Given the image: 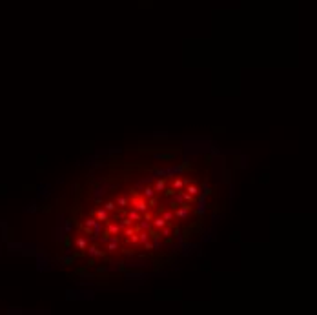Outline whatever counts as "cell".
<instances>
[{"instance_id":"19","label":"cell","mask_w":317,"mask_h":315,"mask_svg":"<svg viewBox=\"0 0 317 315\" xmlns=\"http://www.w3.org/2000/svg\"><path fill=\"white\" fill-rule=\"evenodd\" d=\"M173 217H175V213H173L171 210H164V211H162V219H164L166 222H170V220H171Z\"/></svg>"},{"instance_id":"31","label":"cell","mask_w":317,"mask_h":315,"mask_svg":"<svg viewBox=\"0 0 317 315\" xmlns=\"http://www.w3.org/2000/svg\"><path fill=\"white\" fill-rule=\"evenodd\" d=\"M142 219L151 222V220H153V215H151V213H150V210H148V211H144V213H142Z\"/></svg>"},{"instance_id":"32","label":"cell","mask_w":317,"mask_h":315,"mask_svg":"<svg viewBox=\"0 0 317 315\" xmlns=\"http://www.w3.org/2000/svg\"><path fill=\"white\" fill-rule=\"evenodd\" d=\"M142 246H144L146 250H155V246H153V240H148V242H144Z\"/></svg>"},{"instance_id":"2","label":"cell","mask_w":317,"mask_h":315,"mask_svg":"<svg viewBox=\"0 0 317 315\" xmlns=\"http://www.w3.org/2000/svg\"><path fill=\"white\" fill-rule=\"evenodd\" d=\"M124 279L126 280H144V279H148V275L139 272V270H126L124 272Z\"/></svg>"},{"instance_id":"23","label":"cell","mask_w":317,"mask_h":315,"mask_svg":"<svg viewBox=\"0 0 317 315\" xmlns=\"http://www.w3.org/2000/svg\"><path fill=\"white\" fill-rule=\"evenodd\" d=\"M128 204H130V200H128L126 197H119V198H117V206H120V208H126Z\"/></svg>"},{"instance_id":"26","label":"cell","mask_w":317,"mask_h":315,"mask_svg":"<svg viewBox=\"0 0 317 315\" xmlns=\"http://www.w3.org/2000/svg\"><path fill=\"white\" fill-rule=\"evenodd\" d=\"M130 242H131V244H140V242H139V233H137V231L130 237Z\"/></svg>"},{"instance_id":"22","label":"cell","mask_w":317,"mask_h":315,"mask_svg":"<svg viewBox=\"0 0 317 315\" xmlns=\"http://www.w3.org/2000/svg\"><path fill=\"white\" fill-rule=\"evenodd\" d=\"M162 193H164V195H166V197H173V195H175V193H177V190H175V188H173V186H171V188H170V186H166V190H164V191H162Z\"/></svg>"},{"instance_id":"6","label":"cell","mask_w":317,"mask_h":315,"mask_svg":"<svg viewBox=\"0 0 317 315\" xmlns=\"http://www.w3.org/2000/svg\"><path fill=\"white\" fill-rule=\"evenodd\" d=\"M184 191H186V193H190V195H193V197H197L199 193H200L199 186H197V184H193V182H188V184L184 186Z\"/></svg>"},{"instance_id":"11","label":"cell","mask_w":317,"mask_h":315,"mask_svg":"<svg viewBox=\"0 0 317 315\" xmlns=\"http://www.w3.org/2000/svg\"><path fill=\"white\" fill-rule=\"evenodd\" d=\"M75 246H77L79 250H82V252H84V250H88V246H89V244H88V239H84V237L77 239V240H75Z\"/></svg>"},{"instance_id":"5","label":"cell","mask_w":317,"mask_h":315,"mask_svg":"<svg viewBox=\"0 0 317 315\" xmlns=\"http://www.w3.org/2000/svg\"><path fill=\"white\" fill-rule=\"evenodd\" d=\"M190 168H191V164H190L188 160H184L182 164H179V166H173V168H171V171H173V175H180V173L188 171Z\"/></svg>"},{"instance_id":"12","label":"cell","mask_w":317,"mask_h":315,"mask_svg":"<svg viewBox=\"0 0 317 315\" xmlns=\"http://www.w3.org/2000/svg\"><path fill=\"white\" fill-rule=\"evenodd\" d=\"M128 217H130L133 222H139L140 219H142V213H140V211H137V210L133 208V210H130V211H128Z\"/></svg>"},{"instance_id":"33","label":"cell","mask_w":317,"mask_h":315,"mask_svg":"<svg viewBox=\"0 0 317 315\" xmlns=\"http://www.w3.org/2000/svg\"><path fill=\"white\" fill-rule=\"evenodd\" d=\"M69 246H71V240H69V237H64V248H66V250H69Z\"/></svg>"},{"instance_id":"3","label":"cell","mask_w":317,"mask_h":315,"mask_svg":"<svg viewBox=\"0 0 317 315\" xmlns=\"http://www.w3.org/2000/svg\"><path fill=\"white\" fill-rule=\"evenodd\" d=\"M91 217H95L99 222H109V211H106V210H102V208H99V210H91Z\"/></svg>"},{"instance_id":"18","label":"cell","mask_w":317,"mask_h":315,"mask_svg":"<svg viewBox=\"0 0 317 315\" xmlns=\"http://www.w3.org/2000/svg\"><path fill=\"white\" fill-rule=\"evenodd\" d=\"M106 244H108V252H109V253L117 252V248H119V242H115V240H108Z\"/></svg>"},{"instance_id":"4","label":"cell","mask_w":317,"mask_h":315,"mask_svg":"<svg viewBox=\"0 0 317 315\" xmlns=\"http://www.w3.org/2000/svg\"><path fill=\"white\" fill-rule=\"evenodd\" d=\"M77 275L82 277V279H86V280H97V279H100V275H97L95 272L89 273L88 268H77Z\"/></svg>"},{"instance_id":"29","label":"cell","mask_w":317,"mask_h":315,"mask_svg":"<svg viewBox=\"0 0 317 315\" xmlns=\"http://www.w3.org/2000/svg\"><path fill=\"white\" fill-rule=\"evenodd\" d=\"M151 173H153V177H162V175H166V170H153Z\"/></svg>"},{"instance_id":"30","label":"cell","mask_w":317,"mask_h":315,"mask_svg":"<svg viewBox=\"0 0 317 315\" xmlns=\"http://www.w3.org/2000/svg\"><path fill=\"white\" fill-rule=\"evenodd\" d=\"M117 270H119L120 273H124L128 268H126V262H117Z\"/></svg>"},{"instance_id":"25","label":"cell","mask_w":317,"mask_h":315,"mask_svg":"<svg viewBox=\"0 0 317 315\" xmlns=\"http://www.w3.org/2000/svg\"><path fill=\"white\" fill-rule=\"evenodd\" d=\"M157 204H158V202H157V198H155V197L148 198V206H150V208H157Z\"/></svg>"},{"instance_id":"13","label":"cell","mask_w":317,"mask_h":315,"mask_svg":"<svg viewBox=\"0 0 317 315\" xmlns=\"http://www.w3.org/2000/svg\"><path fill=\"white\" fill-rule=\"evenodd\" d=\"M95 273H97V275H104L106 279H108L109 268H108V266H104V264H102V266H97V264H95Z\"/></svg>"},{"instance_id":"9","label":"cell","mask_w":317,"mask_h":315,"mask_svg":"<svg viewBox=\"0 0 317 315\" xmlns=\"http://www.w3.org/2000/svg\"><path fill=\"white\" fill-rule=\"evenodd\" d=\"M120 224H113V222H108V226H106V231H109L111 235H119L120 233Z\"/></svg>"},{"instance_id":"14","label":"cell","mask_w":317,"mask_h":315,"mask_svg":"<svg viewBox=\"0 0 317 315\" xmlns=\"http://www.w3.org/2000/svg\"><path fill=\"white\" fill-rule=\"evenodd\" d=\"M186 184H188V180H184V178H180V177H177L175 180H173V188H175V190H182Z\"/></svg>"},{"instance_id":"8","label":"cell","mask_w":317,"mask_h":315,"mask_svg":"<svg viewBox=\"0 0 317 315\" xmlns=\"http://www.w3.org/2000/svg\"><path fill=\"white\" fill-rule=\"evenodd\" d=\"M153 157L160 158V160H173L175 158V153L170 151V153H158V151H153Z\"/></svg>"},{"instance_id":"24","label":"cell","mask_w":317,"mask_h":315,"mask_svg":"<svg viewBox=\"0 0 317 315\" xmlns=\"http://www.w3.org/2000/svg\"><path fill=\"white\" fill-rule=\"evenodd\" d=\"M204 197H208V195H212V190H210V186L208 184H202V191H200Z\"/></svg>"},{"instance_id":"36","label":"cell","mask_w":317,"mask_h":315,"mask_svg":"<svg viewBox=\"0 0 317 315\" xmlns=\"http://www.w3.org/2000/svg\"><path fill=\"white\" fill-rule=\"evenodd\" d=\"M122 252H124V255H133V252H131V250H122Z\"/></svg>"},{"instance_id":"21","label":"cell","mask_w":317,"mask_h":315,"mask_svg":"<svg viewBox=\"0 0 317 315\" xmlns=\"http://www.w3.org/2000/svg\"><path fill=\"white\" fill-rule=\"evenodd\" d=\"M75 259H77V255H75V253H73V255H66V257H64V259H62V262H64L66 266H71Z\"/></svg>"},{"instance_id":"35","label":"cell","mask_w":317,"mask_h":315,"mask_svg":"<svg viewBox=\"0 0 317 315\" xmlns=\"http://www.w3.org/2000/svg\"><path fill=\"white\" fill-rule=\"evenodd\" d=\"M173 235H175L179 240H180V230H179V228H175V230H173Z\"/></svg>"},{"instance_id":"17","label":"cell","mask_w":317,"mask_h":315,"mask_svg":"<svg viewBox=\"0 0 317 315\" xmlns=\"http://www.w3.org/2000/svg\"><path fill=\"white\" fill-rule=\"evenodd\" d=\"M104 210H106V211H115V210H117V202H113V200L104 202Z\"/></svg>"},{"instance_id":"27","label":"cell","mask_w":317,"mask_h":315,"mask_svg":"<svg viewBox=\"0 0 317 315\" xmlns=\"http://www.w3.org/2000/svg\"><path fill=\"white\" fill-rule=\"evenodd\" d=\"M160 233H162V237H168L170 235V226H168V224L162 226V228H160Z\"/></svg>"},{"instance_id":"16","label":"cell","mask_w":317,"mask_h":315,"mask_svg":"<svg viewBox=\"0 0 317 315\" xmlns=\"http://www.w3.org/2000/svg\"><path fill=\"white\" fill-rule=\"evenodd\" d=\"M119 224H120V228H128V226H133V220L126 215L124 219H120V220H119Z\"/></svg>"},{"instance_id":"20","label":"cell","mask_w":317,"mask_h":315,"mask_svg":"<svg viewBox=\"0 0 317 315\" xmlns=\"http://www.w3.org/2000/svg\"><path fill=\"white\" fill-rule=\"evenodd\" d=\"M144 197H146V198L155 197V188H151V186H146V188H144Z\"/></svg>"},{"instance_id":"28","label":"cell","mask_w":317,"mask_h":315,"mask_svg":"<svg viewBox=\"0 0 317 315\" xmlns=\"http://www.w3.org/2000/svg\"><path fill=\"white\" fill-rule=\"evenodd\" d=\"M7 248H9L11 252H15V250H20V248H22V244H17V242H11V244H7Z\"/></svg>"},{"instance_id":"15","label":"cell","mask_w":317,"mask_h":315,"mask_svg":"<svg viewBox=\"0 0 317 315\" xmlns=\"http://www.w3.org/2000/svg\"><path fill=\"white\" fill-rule=\"evenodd\" d=\"M166 186H168V184H166V180H164V178H158L157 182H155V191H164V190H166Z\"/></svg>"},{"instance_id":"34","label":"cell","mask_w":317,"mask_h":315,"mask_svg":"<svg viewBox=\"0 0 317 315\" xmlns=\"http://www.w3.org/2000/svg\"><path fill=\"white\" fill-rule=\"evenodd\" d=\"M88 266H95V257H89L88 259Z\"/></svg>"},{"instance_id":"1","label":"cell","mask_w":317,"mask_h":315,"mask_svg":"<svg viewBox=\"0 0 317 315\" xmlns=\"http://www.w3.org/2000/svg\"><path fill=\"white\" fill-rule=\"evenodd\" d=\"M131 204H133V208H135L137 211H140V213H144V211H148V210H150L148 200H146L144 197H140V195H137V193H135V197L131 198Z\"/></svg>"},{"instance_id":"7","label":"cell","mask_w":317,"mask_h":315,"mask_svg":"<svg viewBox=\"0 0 317 315\" xmlns=\"http://www.w3.org/2000/svg\"><path fill=\"white\" fill-rule=\"evenodd\" d=\"M88 253H89V257H100V259L106 257V252L99 250L97 246H88Z\"/></svg>"},{"instance_id":"10","label":"cell","mask_w":317,"mask_h":315,"mask_svg":"<svg viewBox=\"0 0 317 315\" xmlns=\"http://www.w3.org/2000/svg\"><path fill=\"white\" fill-rule=\"evenodd\" d=\"M166 224H170V222H166V220L162 219V215H160V217H153V220H151V226H153V228H158V230H160L162 226H166Z\"/></svg>"}]
</instances>
